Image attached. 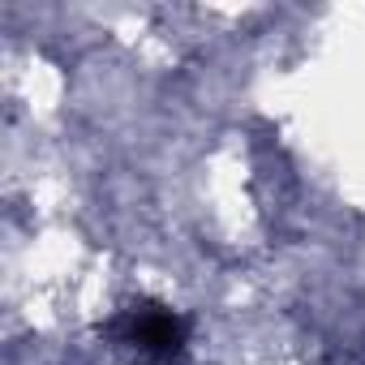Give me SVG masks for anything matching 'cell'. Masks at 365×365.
<instances>
[{"instance_id": "6da1fadb", "label": "cell", "mask_w": 365, "mask_h": 365, "mask_svg": "<svg viewBox=\"0 0 365 365\" xmlns=\"http://www.w3.org/2000/svg\"><path fill=\"white\" fill-rule=\"evenodd\" d=\"M116 331H120V339L133 344L138 352L159 356V361H172V356H180V348H185L190 322L180 318L176 309H168V305L142 301V305H129V309L120 314Z\"/></svg>"}]
</instances>
